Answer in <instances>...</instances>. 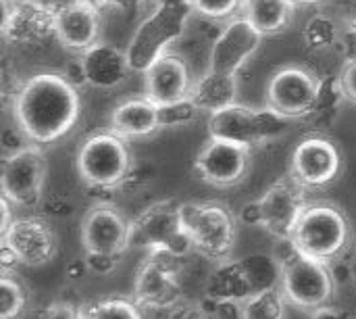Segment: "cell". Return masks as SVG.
Masks as SVG:
<instances>
[{"label": "cell", "instance_id": "23", "mask_svg": "<svg viewBox=\"0 0 356 319\" xmlns=\"http://www.w3.org/2000/svg\"><path fill=\"white\" fill-rule=\"evenodd\" d=\"M200 113H217L238 102V77L236 73H223L209 69L196 77L188 96Z\"/></svg>", "mask_w": 356, "mask_h": 319}, {"label": "cell", "instance_id": "14", "mask_svg": "<svg viewBox=\"0 0 356 319\" xmlns=\"http://www.w3.org/2000/svg\"><path fill=\"white\" fill-rule=\"evenodd\" d=\"M2 242L17 255L19 263L27 267L50 263L58 251L56 232L42 217H17L2 234Z\"/></svg>", "mask_w": 356, "mask_h": 319}, {"label": "cell", "instance_id": "33", "mask_svg": "<svg viewBox=\"0 0 356 319\" xmlns=\"http://www.w3.org/2000/svg\"><path fill=\"white\" fill-rule=\"evenodd\" d=\"M290 121H292V119L284 117L282 113L273 111L271 107L257 109V132H259V142H261V144H267V142H273V140L282 138V136L288 132Z\"/></svg>", "mask_w": 356, "mask_h": 319}, {"label": "cell", "instance_id": "1", "mask_svg": "<svg viewBox=\"0 0 356 319\" xmlns=\"http://www.w3.org/2000/svg\"><path fill=\"white\" fill-rule=\"evenodd\" d=\"M81 113V96L67 73L40 71L13 94V117L31 144H52L67 136Z\"/></svg>", "mask_w": 356, "mask_h": 319}, {"label": "cell", "instance_id": "29", "mask_svg": "<svg viewBox=\"0 0 356 319\" xmlns=\"http://www.w3.org/2000/svg\"><path fill=\"white\" fill-rule=\"evenodd\" d=\"M86 319H144L136 301L111 297L102 301H94L83 307Z\"/></svg>", "mask_w": 356, "mask_h": 319}, {"label": "cell", "instance_id": "50", "mask_svg": "<svg viewBox=\"0 0 356 319\" xmlns=\"http://www.w3.org/2000/svg\"><path fill=\"white\" fill-rule=\"evenodd\" d=\"M346 319H356V316H350V313H348V318Z\"/></svg>", "mask_w": 356, "mask_h": 319}, {"label": "cell", "instance_id": "47", "mask_svg": "<svg viewBox=\"0 0 356 319\" xmlns=\"http://www.w3.org/2000/svg\"><path fill=\"white\" fill-rule=\"evenodd\" d=\"M154 6H190L192 8V0H152Z\"/></svg>", "mask_w": 356, "mask_h": 319}, {"label": "cell", "instance_id": "10", "mask_svg": "<svg viewBox=\"0 0 356 319\" xmlns=\"http://www.w3.org/2000/svg\"><path fill=\"white\" fill-rule=\"evenodd\" d=\"M334 274L327 263L298 255L284 265L282 293L286 301L302 311H317L327 305L334 290Z\"/></svg>", "mask_w": 356, "mask_h": 319}, {"label": "cell", "instance_id": "8", "mask_svg": "<svg viewBox=\"0 0 356 319\" xmlns=\"http://www.w3.org/2000/svg\"><path fill=\"white\" fill-rule=\"evenodd\" d=\"M342 173L340 146L325 136H309L300 140L290 159V176L305 190H321L332 186Z\"/></svg>", "mask_w": 356, "mask_h": 319}, {"label": "cell", "instance_id": "7", "mask_svg": "<svg viewBox=\"0 0 356 319\" xmlns=\"http://www.w3.org/2000/svg\"><path fill=\"white\" fill-rule=\"evenodd\" d=\"M319 75L300 65H286L277 69L267 84V107L282 113L288 119H305L313 115L317 104Z\"/></svg>", "mask_w": 356, "mask_h": 319}, {"label": "cell", "instance_id": "46", "mask_svg": "<svg viewBox=\"0 0 356 319\" xmlns=\"http://www.w3.org/2000/svg\"><path fill=\"white\" fill-rule=\"evenodd\" d=\"M96 6L104 8V6H115V8H127V6H134L142 0H92Z\"/></svg>", "mask_w": 356, "mask_h": 319}, {"label": "cell", "instance_id": "20", "mask_svg": "<svg viewBox=\"0 0 356 319\" xmlns=\"http://www.w3.org/2000/svg\"><path fill=\"white\" fill-rule=\"evenodd\" d=\"M181 284L175 272H169L146 259L134 280V301L140 309L169 311L181 303Z\"/></svg>", "mask_w": 356, "mask_h": 319}, {"label": "cell", "instance_id": "32", "mask_svg": "<svg viewBox=\"0 0 356 319\" xmlns=\"http://www.w3.org/2000/svg\"><path fill=\"white\" fill-rule=\"evenodd\" d=\"M342 100H346V96L340 86V77H323L319 96H317V104H315L311 117H317V119L327 117V121H332V115L340 109Z\"/></svg>", "mask_w": 356, "mask_h": 319}, {"label": "cell", "instance_id": "41", "mask_svg": "<svg viewBox=\"0 0 356 319\" xmlns=\"http://www.w3.org/2000/svg\"><path fill=\"white\" fill-rule=\"evenodd\" d=\"M46 209H48V213H52V215H56V217H67V215L73 213L75 207H73V203H71L67 196L56 194V196H52V199L48 201Z\"/></svg>", "mask_w": 356, "mask_h": 319}, {"label": "cell", "instance_id": "31", "mask_svg": "<svg viewBox=\"0 0 356 319\" xmlns=\"http://www.w3.org/2000/svg\"><path fill=\"white\" fill-rule=\"evenodd\" d=\"M286 297L282 290L259 295L244 303V319H284Z\"/></svg>", "mask_w": 356, "mask_h": 319}, {"label": "cell", "instance_id": "9", "mask_svg": "<svg viewBox=\"0 0 356 319\" xmlns=\"http://www.w3.org/2000/svg\"><path fill=\"white\" fill-rule=\"evenodd\" d=\"M46 171L48 163L38 144H27L17 153L6 155L0 178L2 196L15 207H33L42 199Z\"/></svg>", "mask_w": 356, "mask_h": 319}, {"label": "cell", "instance_id": "40", "mask_svg": "<svg viewBox=\"0 0 356 319\" xmlns=\"http://www.w3.org/2000/svg\"><path fill=\"white\" fill-rule=\"evenodd\" d=\"M152 180V167L150 165H134L127 180L123 182V186H129V188H136V186H142V184H148Z\"/></svg>", "mask_w": 356, "mask_h": 319}, {"label": "cell", "instance_id": "19", "mask_svg": "<svg viewBox=\"0 0 356 319\" xmlns=\"http://www.w3.org/2000/svg\"><path fill=\"white\" fill-rule=\"evenodd\" d=\"M77 67L81 71L83 84L96 90H115L131 73L127 50H121L106 42H98L81 52L77 59Z\"/></svg>", "mask_w": 356, "mask_h": 319}, {"label": "cell", "instance_id": "38", "mask_svg": "<svg viewBox=\"0 0 356 319\" xmlns=\"http://www.w3.org/2000/svg\"><path fill=\"white\" fill-rule=\"evenodd\" d=\"M165 319H209L202 305L196 303H179L173 309L167 311Z\"/></svg>", "mask_w": 356, "mask_h": 319}, {"label": "cell", "instance_id": "22", "mask_svg": "<svg viewBox=\"0 0 356 319\" xmlns=\"http://www.w3.org/2000/svg\"><path fill=\"white\" fill-rule=\"evenodd\" d=\"M209 136L217 140H227L246 148L259 146L257 132V109L244 107L240 102L217 111L209 117Z\"/></svg>", "mask_w": 356, "mask_h": 319}, {"label": "cell", "instance_id": "37", "mask_svg": "<svg viewBox=\"0 0 356 319\" xmlns=\"http://www.w3.org/2000/svg\"><path fill=\"white\" fill-rule=\"evenodd\" d=\"M338 77H340V86L344 90L346 100H350V102L356 104V56L346 61V65L342 67Z\"/></svg>", "mask_w": 356, "mask_h": 319}, {"label": "cell", "instance_id": "13", "mask_svg": "<svg viewBox=\"0 0 356 319\" xmlns=\"http://www.w3.org/2000/svg\"><path fill=\"white\" fill-rule=\"evenodd\" d=\"M100 6L92 0H67L54 8V38L71 52H86L100 42Z\"/></svg>", "mask_w": 356, "mask_h": 319}, {"label": "cell", "instance_id": "4", "mask_svg": "<svg viewBox=\"0 0 356 319\" xmlns=\"http://www.w3.org/2000/svg\"><path fill=\"white\" fill-rule=\"evenodd\" d=\"M192 13L190 6H154V10L136 27L125 48L131 71L144 73L163 54L171 52V44L184 36Z\"/></svg>", "mask_w": 356, "mask_h": 319}, {"label": "cell", "instance_id": "44", "mask_svg": "<svg viewBox=\"0 0 356 319\" xmlns=\"http://www.w3.org/2000/svg\"><path fill=\"white\" fill-rule=\"evenodd\" d=\"M346 318H348V313H346L344 309L330 307V305H325V307H321V309L313 311V316H311V319H346Z\"/></svg>", "mask_w": 356, "mask_h": 319}, {"label": "cell", "instance_id": "34", "mask_svg": "<svg viewBox=\"0 0 356 319\" xmlns=\"http://www.w3.org/2000/svg\"><path fill=\"white\" fill-rule=\"evenodd\" d=\"M198 113H200L198 107L190 98L177 100V102H171V104H163V107H159L161 130L163 127H184V125H190L192 121H196Z\"/></svg>", "mask_w": 356, "mask_h": 319}, {"label": "cell", "instance_id": "18", "mask_svg": "<svg viewBox=\"0 0 356 319\" xmlns=\"http://www.w3.org/2000/svg\"><path fill=\"white\" fill-rule=\"evenodd\" d=\"M142 81H144V96L156 102L159 107H163L188 98L194 77L184 56L175 52H167L142 73Z\"/></svg>", "mask_w": 356, "mask_h": 319}, {"label": "cell", "instance_id": "25", "mask_svg": "<svg viewBox=\"0 0 356 319\" xmlns=\"http://www.w3.org/2000/svg\"><path fill=\"white\" fill-rule=\"evenodd\" d=\"M207 299L211 301H236L246 303L252 299L248 278L242 261H221L207 282Z\"/></svg>", "mask_w": 356, "mask_h": 319}, {"label": "cell", "instance_id": "15", "mask_svg": "<svg viewBox=\"0 0 356 319\" xmlns=\"http://www.w3.org/2000/svg\"><path fill=\"white\" fill-rule=\"evenodd\" d=\"M2 33L8 42L31 46L54 36V8L40 0H2Z\"/></svg>", "mask_w": 356, "mask_h": 319}, {"label": "cell", "instance_id": "48", "mask_svg": "<svg viewBox=\"0 0 356 319\" xmlns=\"http://www.w3.org/2000/svg\"><path fill=\"white\" fill-rule=\"evenodd\" d=\"M346 25H348V29L356 33V0L350 4V8H348V15H346Z\"/></svg>", "mask_w": 356, "mask_h": 319}, {"label": "cell", "instance_id": "21", "mask_svg": "<svg viewBox=\"0 0 356 319\" xmlns=\"http://www.w3.org/2000/svg\"><path fill=\"white\" fill-rule=\"evenodd\" d=\"M108 130L121 136L123 140L146 138L156 130H161L159 104L146 98L144 94L127 98L113 109L108 117Z\"/></svg>", "mask_w": 356, "mask_h": 319}, {"label": "cell", "instance_id": "2", "mask_svg": "<svg viewBox=\"0 0 356 319\" xmlns=\"http://www.w3.org/2000/svg\"><path fill=\"white\" fill-rule=\"evenodd\" d=\"M290 240L300 255L330 263L348 249L350 224L340 207L332 203H309Z\"/></svg>", "mask_w": 356, "mask_h": 319}, {"label": "cell", "instance_id": "45", "mask_svg": "<svg viewBox=\"0 0 356 319\" xmlns=\"http://www.w3.org/2000/svg\"><path fill=\"white\" fill-rule=\"evenodd\" d=\"M86 272H90V270H88L86 259H75V261H71V263L67 265V276H69V278H73V280L83 278V274H86Z\"/></svg>", "mask_w": 356, "mask_h": 319}, {"label": "cell", "instance_id": "35", "mask_svg": "<svg viewBox=\"0 0 356 319\" xmlns=\"http://www.w3.org/2000/svg\"><path fill=\"white\" fill-rule=\"evenodd\" d=\"M88 270L96 276H111L117 270L119 255H106V253H86Z\"/></svg>", "mask_w": 356, "mask_h": 319}, {"label": "cell", "instance_id": "36", "mask_svg": "<svg viewBox=\"0 0 356 319\" xmlns=\"http://www.w3.org/2000/svg\"><path fill=\"white\" fill-rule=\"evenodd\" d=\"M38 319H86L83 318V307H77L67 301H56L48 305L42 316Z\"/></svg>", "mask_w": 356, "mask_h": 319}, {"label": "cell", "instance_id": "5", "mask_svg": "<svg viewBox=\"0 0 356 319\" xmlns=\"http://www.w3.org/2000/svg\"><path fill=\"white\" fill-rule=\"evenodd\" d=\"M134 167L125 140L111 130L92 134L75 155V169L81 182L92 188L123 186Z\"/></svg>", "mask_w": 356, "mask_h": 319}, {"label": "cell", "instance_id": "11", "mask_svg": "<svg viewBox=\"0 0 356 319\" xmlns=\"http://www.w3.org/2000/svg\"><path fill=\"white\" fill-rule=\"evenodd\" d=\"M250 150L252 148L209 136L194 159V173L217 188L236 186L250 169Z\"/></svg>", "mask_w": 356, "mask_h": 319}, {"label": "cell", "instance_id": "43", "mask_svg": "<svg viewBox=\"0 0 356 319\" xmlns=\"http://www.w3.org/2000/svg\"><path fill=\"white\" fill-rule=\"evenodd\" d=\"M13 207H15V205H13L6 196L0 199V211H2V219H0V228H2V230H0V232H2V234H4V232L13 226V221L17 219V217L13 215Z\"/></svg>", "mask_w": 356, "mask_h": 319}, {"label": "cell", "instance_id": "30", "mask_svg": "<svg viewBox=\"0 0 356 319\" xmlns=\"http://www.w3.org/2000/svg\"><path fill=\"white\" fill-rule=\"evenodd\" d=\"M246 0H192V10L215 23H229L242 17Z\"/></svg>", "mask_w": 356, "mask_h": 319}, {"label": "cell", "instance_id": "42", "mask_svg": "<svg viewBox=\"0 0 356 319\" xmlns=\"http://www.w3.org/2000/svg\"><path fill=\"white\" fill-rule=\"evenodd\" d=\"M17 265H21L19 259H17V255L2 242V249H0V267H2V274H15Z\"/></svg>", "mask_w": 356, "mask_h": 319}, {"label": "cell", "instance_id": "27", "mask_svg": "<svg viewBox=\"0 0 356 319\" xmlns=\"http://www.w3.org/2000/svg\"><path fill=\"white\" fill-rule=\"evenodd\" d=\"M302 40L305 46L313 52L330 50L340 40V23L327 13H315L302 27Z\"/></svg>", "mask_w": 356, "mask_h": 319}, {"label": "cell", "instance_id": "12", "mask_svg": "<svg viewBox=\"0 0 356 319\" xmlns=\"http://www.w3.org/2000/svg\"><path fill=\"white\" fill-rule=\"evenodd\" d=\"M263 213V228L277 240H290L292 232L307 209L305 188L292 178H280L259 199Z\"/></svg>", "mask_w": 356, "mask_h": 319}, {"label": "cell", "instance_id": "3", "mask_svg": "<svg viewBox=\"0 0 356 319\" xmlns=\"http://www.w3.org/2000/svg\"><path fill=\"white\" fill-rule=\"evenodd\" d=\"M129 247L146 251L167 249L179 259L196 251L181 221V203L167 199L140 211L129 221Z\"/></svg>", "mask_w": 356, "mask_h": 319}, {"label": "cell", "instance_id": "26", "mask_svg": "<svg viewBox=\"0 0 356 319\" xmlns=\"http://www.w3.org/2000/svg\"><path fill=\"white\" fill-rule=\"evenodd\" d=\"M242 261L244 274L248 278L252 299L271 290H282V278H284V267L277 261L275 255L267 253H252Z\"/></svg>", "mask_w": 356, "mask_h": 319}, {"label": "cell", "instance_id": "49", "mask_svg": "<svg viewBox=\"0 0 356 319\" xmlns=\"http://www.w3.org/2000/svg\"><path fill=\"white\" fill-rule=\"evenodd\" d=\"M292 2L298 8V6H321V4H325L330 0H292Z\"/></svg>", "mask_w": 356, "mask_h": 319}, {"label": "cell", "instance_id": "39", "mask_svg": "<svg viewBox=\"0 0 356 319\" xmlns=\"http://www.w3.org/2000/svg\"><path fill=\"white\" fill-rule=\"evenodd\" d=\"M238 219H240L244 226H257V228H263V213H261V205H259V201H252V203L242 205V209L238 211Z\"/></svg>", "mask_w": 356, "mask_h": 319}, {"label": "cell", "instance_id": "17", "mask_svg": "<svg viewBox=\"0 0 356 319\" xmlns=\"http://www.w3.org/2000/svg\"><path fill=\"white\" fill-rule=\"evenodd\" d=\"M263 36L244 17L232 19L215 38L209 54V69L238 73L261 48Z\"/></svg>", "mask_w": 356, "mask_h": 319}, {"label": "cell", "instance_id": "24", "mask_svg": "<svg viewBox=\"0 0 356 319\" xmlns=\"http://www.w3.org/2000/svg\"><path fill=\"white\" fill-rule=\"evenodd\" d=\"M296 6L292 0H246L242 17L265 36L284 33L294 21Z\"/></svg>", "mask_w": 356, "mask_h": 319}, {"label": "cell", "instance_id": "28", "mask_svg": "<svg viewBox=\"0 0 356 319\" xmlns=\"http://www.w3.org/2000/svg\"><path fill=\"white\" fill-rule=\"evenodd\" d=\"M29 297L15 274L0 276V319H21L27 311Z\"/></svg>", "mask_w": 356, "mask_h": 319}, {"label": "cell", "instance_id": "16", "mask_svg": "<svg viewBox=\"0 0 356 319\" xmlns=\"http://www.w3.org/2000/svg\"><path fill=\"white\" fill-rule=\"evenodd\" d=\"M81 244L86 253L121 257L129 247V221L115 205L98 203L81 221Z\"/></svg>", "mask_w": 356, "mask_h": 319}, {"label": "cell", "instance_id": "6", "mask_svg": "<svg viewBox=\"0 0 356 319\" xmlns=\"http://www.w3.org/2000/svg\"><path fill=\"white\" fill-rule=\"evenodd\" d=\"M181 221L194 249L213 261H227L236 244V217L219 203H181Z\"/></svg>", "mask_w": 356, "mask_h": 319}]
</instances>
